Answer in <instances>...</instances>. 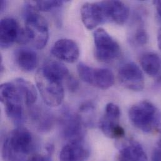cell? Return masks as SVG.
I'll return each mask as SVG.
<instances>
[{
    "mask_svg": "<svg viewBox=\"0 0 161 161\" xmlns=\"http://www.w3.org/2000/svg\"><path fill=\"white\" fill-rule=\"evenodd\" d=\"M0 98L8 118L17 127L25 122L24 100L14 82L3 83L0 87Z\"/></svg>",
    "mask_w": 161,
    "mask_h": 161,
    "instance_id": "cell-5",
    "label": "cell"
},
{
    "mask_svg": "<svg viewBox=\"0 0 161 161\" xmlns=\"http://www.w3.org/2000/svg\"><path fill=\"white\" fill-rule=\"evenodd\" d=\"M135 40L141 45L146 44L148 42V35L146 31L143 28L139 29L135 35Z\"/></svg>",
    "mask_w": 161,
    "mask_h": 161,
    "instance_id": "cell-23",
    "label": "cell"
},
{
    "mask_svg": "<svg viewBox=\"0 0 161 161\" xmlns=\"http://www.w3.org/2000/svg\"><path fill=\"white\" fill-rule=\"evenodd\" d=\"M158 45L159 50L161 51V28L159 30L158 33Z\"/></svg>",
    "mask_w": 161,
    "mask_h": 161,
    "instance_id": "cell-28",
    "label": "cell"
},
{
    "mask_svg": "<svg viewBox=\"0 0 161 161\" xmlns=\"http://www.w3.org/2000/svg\"><path fill=\"white\" fill-rule=\"evenodd\" d=\"M120 110L113 103H108L99 121V127L103 134L111 139H120L125 136V130L120 125Z\"/></svg>",
    "mask_w": 161,
    "mask_h": 161,
    "instance_id": "cell-7",
    "label": "cell"
},
{
    "mask_svg": "<svg viewBox=\"0 0 161 161\" xmlns=\"http://www.w3.org/2000/svg\"><path fill=\"white\" fill-rule=\"evenodd\" d=\"M90 151L83 141L71 142L66 144L60 153V161H86Z\"/></svg>",
    "mask_w": 161,
    "mask_h": 161,
    "instance_id": "cell-14",
    "label": "cell"
},
{
    "mask_svg": "<svg viewBox=\"0 0 161 161\" xmlns=\"http://www.w3.org/2000/svg\"><path fill=\"white\" fill-rule=\"evenodd\" d=\"M35 80L42 99L47 105L53 107L62 103L65 95L64 81L48 73L42 67L36 72Z\"/></svg>",
    "mask_w": 161,
    "mask_h": 161,
    "instance_id": "cell-4",
    "label": "cell"
},
{
    "mask_svg": "<svg viewBox=\"0 0 161 161\" xmlns=\"http://www.w3.org/2000/svg\"><path fill=\"white\" fill-rule=\"evenodd\" d=\"M152 161H161V149L158 148L154 151L152 154Z\"/></svg>",
    "mask_w": 161,
    "mask_h": 161,
    "instance_id": "cell-26",
    "label": "cell"
},
{
    "mask_svg": "<svg viewBox=\"0 0 161 161\" xmlns=\"http://www.w3.org/2000/svg\"><path fill=\"white\" fill-rule=\"evenodd\" d=\"M119 79L121 84L130 90L141 91L145 85V79L140 67L134 62L122 65L119 71Z\"/></svg>",
    "mask_w": 161,
    "mask_h": 161,
    "instance_id": "cell-9",
    "label": "cell"
},
{
    "mask_svg": "<svg viewBox=\"0 0 161 161\" xmlns=\"http://www.w3.org/2000/svg\"><path fill=\"white\" fill-rule=\"evenodd\" d=\"M21 28L17 21L11 18L2 19L0 23V45L3 48L10 47L18 42Z\"/></svg>",
    "mask_w": 161,
    "mask_h": 161,
    "instance_id": "cell-13",
    "label": "cell"
},
{
    "mask_svg": "<svg viewBox=\"0 0 161 161\" xmlns=\"http://www.w3.org/2000/svg\"><path fill=\"white\" fill-rule=\"evenodd\" d=\"M79 115L84 125H92L93 124V118L95 116L94 105L91 102L84 103L80 107V114Z\"/></svg>",
    "mask_w": 161,
    "mask_h": 161,
    "instance_id": "cell-21",
    "label": "cell"
},
{
    "mask_svg": "<svg viewBox=\"0 0 161 161\" xmlns=\"http://www.w3.org/2000/svg\"><path fill=\"white\" fill-rule=\"evenodd\" d=\"M119 161H148V159L141 145L137 142H131L120 150Z\"/></svg>",
    "mask_w": 161,
    "mask_h": 161,
    "instance_id": "cell-17",
    "label": "cell"
},
{
    "mask_svg": "<svg viewBox=\"0 0 161 161\" xmlns=\"http://www.w3.org/2000/svg\"><path fill=\"white\" fill-rule=\"evenodd\" d=\"M50 155L43 156L38 154H33L26 161H51Z\"/></svg>",
    "mask_w": 161,
    "mask_h": 161,
    "instance_id": "cell-25",
    "label": "cell"
},
{
    "mask_svg": "<svg viewBox=\"0 0 161 161\" xmlns=\"http://www.w3.org/2000/svg\"><path fill=\"white\" fill-rule=\"evenodd\" d=\"M81 17L88 30H93L107 21L102 1L84 4L81 8Z\"/></svg>",
    "mask_w": 161,
    "mask_h": 161,
    "instance_id": "cell-10",
    "label": "cell"
},
{
    "mask_svg": "<svg viewBox=\"0 0 161 161\" xmlns=\"http://www.w3.org/2000/svg\"><path fill=\"white\" fill-rule=\"evenodd\" d=\"M63 1H34L35 5L38 11H49L55 8L60 7Z\"/></svg>",
    "mask_w": 161,
    "mask_h": 161,
    "instance_id": "cell-22",
    "label": "cell"
},
{
    "mask_svg": "<svg viewBox=\"0 0 161 161\" xmlns=\"http://www.w3.org/2000/svg\"><path fill=\"white\" fill-rule=\"evenodd\" d=\"M17 86L25 103L28 106H32L37 100V91L35 86L28 80L22 78H18L14 81Z\"/></svg>",
    "mask_w": 161,
    "mask_h": 161,
    "instance_id": "cell-19",
    "label": "cell"
},
{
    "mask_svg": "<svg viewBox=\"0 0 161 161\" xmlns=\"http://www.w3.org/2000/svg\"><path fill=\"white\" fill-rule=\"evenodd\" d=\"M158 146L159 148H161V137L160 138V139L158 141Z\"/></svg>",
    "mask_w": 161,
    "mask_h": 161,
    "instance_id": "cell-30",
    "label": "cell"
},
{
    "mask_svg": "<svg viewBox=\"0 0 161 161\" xmlns=\"http://www.w3.org/2000/svg\"><path fill=\"white\" fill-rule=\"evenodd\" d=\"M32 134L26 128L19 126L14 129L4 141L2 154L5 161H19L34 149Z\"/></svg>",
    "mask_w": 161,
    "mask_h": 161,
    "instance_id": "cell-1",
    "label": "cell"
},
{
    "mask_svg": "<svg viewBox=\"0 0 161 161\" xmlns=\"http://www.w3.org/2000/svg\"><path fill=\"white\" fill-rule=\"evenodd\" d=\"M67 85L69 89L72 92H75L79 88V82L74 77L69 75L67 79Z\"/></svg>",
    "mask_w": 161,
    "mask_h": 161,
    "instance_id": "cell-24",
    "label": "cell"
},
{
    "mask_svg": "<svg viewBox=\"0 0 161 161\" xmlns=\"http://www.w3.org/2000/svg\"><path fill=\"white\" fill-rule=\"evenodd\" d=\"M142 70L151 77H156L161 70V59L159 56L153 52L144 53L141 58Z\"/></svg>",
    "mask_w": 161,
    "mask_h": 161,
    "instance_id": "cell-18",
    "label": "cell"
},
{
    "mask_svg": "<svg viewBox=\"0 0 161 161\" xmlns=\"http://www.w3.org/2000/svg\"><path fill=\"white\" fill-rule=\"evenodd\" d=\"M60 122L62 135L69 142L83 141L84 124L79 114L65 110L61 117Z\"/></svg>",
    "mask_w": 161,
    "mask_h": 161,
    "instance_id": "cell-8",
    "label": "cell"
},
{
    "mask_svg": "<svg viewBox=\"0 0 161 161\" xmlns=\"http://www.w3.org/2000/svg\"><path fill=\"white\" fill-rule=\"evenodd\" d=\"M34 2H27L23 9L25 31L29 42L37 49L43 48L49 38L48 26L45 19L38 12Z\"/></svg>",
    "mask_w": 161,
    "mask_h": 161,
    "instance_id": "cell-2",
    "label": "cell"
},
{
    "mask_svg": "<svg viewBox=\"0 0 161 161\" xmlns=\"http://www.w3.org/2000/svg\"><path fill=\"white\" fill-rule=\"evenodd\" d=\"M14 60L17 66L23 71H33L38 65V56L35 52L29 48H21L14 52Z\"/></svg>",
    "mask_w": 161,
    "mask_h": 161,
    "instance_id": "cell-16",
    "label": "cell"
},
{
    "mask_svg": "<svg viewBox=\"0 0 161 161\" xmlns=\"http://www.w3.org/2000/svg\"><path fill=\"white\" fill-rule=\"evenodd\" d=\"M88 77L86 83L102 90L110 88L115 81L113 73L107 69L90 67Z\"/></svg>",
    "mask_w": 161,
    "mask_h": 161,
    "instance_id": "cell-15",
    "label": "cell"
},
{
    "mask_svg": "<svg viewBox=\"0 0 161 161\" xmlns=\"http://www.w3.org/2000/svg\"><path fill=\"white\" fill-rule=\"evenodd\" d=\"M154 4L156 8L158 18L161 22V1H154Z\"/></svg>",
    "mask_w": 161,
    "mask_h": 161,
    "instance_id": "cell-27",
    "label": "cell"
},
{
    "mask_svg": "<svg viewBox=\"0 0 161 161\" xmlns=\"http://www.w3.org/2000/svg\"><path fill=\"white\" fill-rule=\"evenodd\" d=\"M129 116L132 124L145 133L161 132V114L159 110L149 101H141L129 110Z\"/></svg>",
    "mask_w": 161,
    "mask_h": 161,
    "instance_id": "cell-3",
    "label": "cell"
},
{
    "mask_svg": "<svg viewBox=\"0 0 161 161\" xmlns=\"http://www.w3.org/2000/svg\"><path fill=\"white\" fill-rule=\"evenodd\" d=\"M6 4V2L4 1H1L0 2V8H1V11H3L5 6Z\"/></svg>",
    "mask_w": 161,
    "mask_h": 161,
    "instance_id": "cell-29",
    "label": "cell"
},
{
    "mask_svg": "<svg viewBox=\"0 0 161 161\" xmlns=\"http://www.w3.org/2000/svg\"><path fill=\"white\" fill-rule=\"evenodd\" d=\"M107 20L122 25L128 19L130 14L129 7L120 1H102Z\"/></svg>",
    "mask_w": 161,
    "mask_h": 161,
    "instance_id": "cell-12",
    "label": "cell"
},
{
    "mask_svg": "<svg viewBox=\"0 0 161 161\" xmlns=\"http://www.w3.org/2000/svg\"><path fill=\"white\" fill-rule=\"evenodd\" d=\"M51 53L58 60L71 64L79 59L80 49L74 40L63 38L55 43L52 48Z\"/></svg>",
    "mask_w": 161,
    "mask_h": 161,
    "instance_id": "cell-11",
    "label": "cell"
},
{
    "mask_svg": "<svg viewBox=\"0 0 161 161\" xmlns=\"http://www.w3.org/2000/svg\"><path fill=\"white\" fill-rule=\"evenodd\" d=\"M31 117L39 130L46 132L50 130L53 125V117L47 110L39 107L31 110Z\"/></svg>",
    "mask_w": 161,
    "mask_h": 161,
    "instance_id": "cell-20",
    "label": "cell"
},
{
    "mask_svg": "<svg viewBox=\"0 0 161 161\" xmlns=\"http://www.w3.org/2000/svg\"><path fill=\"white\" fill-rule=\"evenodd\" d=\"M95 56L102 62H110L119 57L120 48L119 43L103 28L97 29L93 33Z\"/></svg>",
    "mask_w": 161,
    "mask_h": 161,
    "instance_id": "cell-6",
    "label": "cell"
}]
</instances>
